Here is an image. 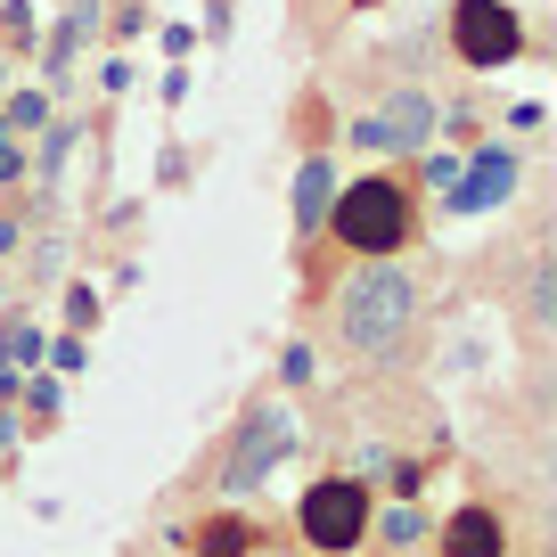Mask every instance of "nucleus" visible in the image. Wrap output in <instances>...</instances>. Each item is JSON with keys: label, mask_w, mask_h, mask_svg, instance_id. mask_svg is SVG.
Listing matches in <instances>:
<instances>
[{"label": "nucleus", "mask_w": 557, "mask_h": 557, "mask_svg": "<svg viewBox=\"0 0 557 557\" xmlns=\"http://www.w3.org/2000/svg\"><path fill=\"white\" fill-rule=\"evenodd\" d=\"M451 41H459L468 66H508V58L524 50V25H517L508 0H459L451 9Z\"/></svg>", "instance_id": "obj_5"}, {"label": "nucleus", "mask_w": 557, "mask_h": 557, "mask_svg": "<svg viewBox=\"0 0 557 557\" xmlns=\"http://www.w3.org/2000/svg\"><path fill=\"white\" fill-rule=\"evenodd\" d=\"M304 206H296V222H320V213H329V206H320V197H329V173H320V164H304Z\"/></svg>", "instance_id": "obj_10"}, {"label": "nucleus", "mask_w": 557, "mask_h": 557, "mask_svg": "<svg viewBox=\"0 0 557 557\" xmlns=\"http://www.w3.org/2000/svg\"><path fill=\"white\" fill-rule=\"evenodd\" d=\"M508 181H517V157H484L475 181L459 189V206H492V197H508Z\"/></svg>", "instance_id": "obj_8"}, {"label": "nucleus", "mask_w": 557, "mask_h": 557, "mask_svg": "<svg viewBox=\"0 0 557 557\" xmlns=\"http://www.w3.org/2000/svg\"><path fill=\"white\" fill-rule=\"evenodd\" d=\"M385 541H394V549H401V541H418V508H394V517H385Z\"/></svg>", "instance_id": "obj_11"}, {"label": "nucleus", "mask_w": 557, "mask_h": 557, "mask_svg": "<svg viewBox=\"0 0 557 557\" xmlns=\"http://www.w3.org/2000/svg\"><path fill=\"white\" fill-rule=\"evenodd\" d=\"M418 312H426V278L401 271L394 255H377V262H361V271L336 287L329 336H336L345 361H394V352L418 336Z\"/></svg>", "instance_id": "obj_1"}, {"label": "nucleus", "mask_w": 557, "mask_h": 557, "mask_svg": "<svg viewBox=\"0 0 557 557\" xmlns=\"http://www.w3.org/2000/svg\"><path fill=\"white\" fill-rule=\"evenodd\" d=\"M287 451H296V410H278V401H255V410L230 426L213 484H222V492H255V484H262V475H271Z\"/></svg>", "instance_id": "obj_3"}, {"label": "nucleus", "mask_w": 557, "mask_h": 557, "mask_svg": "<svg viewBox=\"0 0 557 557\" xmlns=\"http://www.w3.org/2000/svg\"><path fill=\"white\" fill-rule=\"evenodd\" d=\"M329 230H336V246L377 262V255H394V246L410 238V197H401V181H352L329 206Z\"/></svg>", "instance_id": "obj_2"}, {"label": "nucleus", "mask_w": 557, "mask_h": 557, "mask_svg": "<svg viewBox=\"0 0 557 557\" xmlns=\"http://www.w3.org/2000/svg\"><path fill=\"white\" fill-rule=\"evenodd\" d=\"M443 557H508V517L484 500H468L451 524H443Z\"/></svg>", "instance_id": "obj_7"}, {"label": "nucleus", "mask_w": 557, "mask_h": 557, "mask_svg": "<svg viewBox=\"0 0 557 557\" xmlns=\"http://www.w3.org/2000/svg\"><path fill=\"white\" fill-rule=\"evenodd\" d=\"M361 139L369 148H426V139H435V99H426V90H401L377 123H361Z\"/></svg>", "instance_id": "obj_6"}, {"label": "nucleus", "mask_w": 557, "mask_h": 557, "mask_svg": "<svg viewBox=\"0 0 557 557\" xmlns=\"http://www.w3.org/2000/svg\"><path fill=\"white\" fill-rule=\"evenodd\" d=\"M262 557H304V549H262Z\"/></svg>", "instance_id": "obj_12"}, {"label": "nucleus", "mask_w": 557, "mask_h": 557, "mask_svg": "<svg viewBox=\"0 0 557 557\" xmlns=\"http://www.w3.org/2000/svg\"><path fill=\"white\" fill-rule=\"evenodd\" d=\"M361 533H369V492L352 475H320L304 492V549L336 557V549H361Z\"/></svg>", "instance_id": "obj_4"}, {"label": "nucleus", "mask_w": 557, "mask_h": 557, "mask_svg": "<svg viewBox=\"0 0 557 557\" xmlns=\"http://www.w3.org/2000/svg\"><path fill=\"white\" fill-rule=\"evenodd\" d=\"M197 557H246V524H238V517L197 524Z\"/></svg>", "instance_id": "obj_9"}]
</instances>
